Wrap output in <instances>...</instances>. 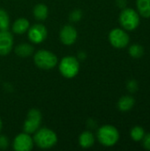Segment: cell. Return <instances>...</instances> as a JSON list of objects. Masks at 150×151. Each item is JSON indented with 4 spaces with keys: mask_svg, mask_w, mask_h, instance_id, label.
<instances>
[{
    "mask_svg": "<svg viewBox=\"0 0 150 151\" xmlns=\"http://www.w3.org/2000/svg\"><path fill=\"white\" fill-rule=\"evenodd\" d=\"M136 8L140 16L150 18V0H136Z\"/></svg>",
    "mask_w": 150,
    "mask_h": 151,
    "instance_id": "cell-15",
    "label": "cell"
},
{
    "mask_svg": "<svg viewBox=\"0 0 150 151\" xmlns=\"http://www.w3.org/2000/svg\"><path fill=\"white\" fill-rule=\"evenodd\" d=\"M59 71L61 74L67 79L75 77L80 71V63L78 58L72 56L63 58L59 63Z\"/></svg>",
    "mask_w": 150,
    "mask_h": 151,
    "instance_id": "cell-5",
    "label": "cell"
},
{
    "mask_svg": "<svg viewBox=\"0 0 150 151\" xmlns=\"http://www.w3.org/2000/svg\"><path fill=\"white\" fill-rule=\"evenodd\" d=\"M145 134H146L145 130H144V128L142 127L135 126L130 131V137L133 142H141V140L143 139Z\"/></svg>",
    "mask_w": 150,
    "mask_h": 151,
    "instance_id": "cell-18",
    "label": "cell"
},
{
    "mask_svg": "<svg viewBox=\"0 0 150 151\" xmlns=\"http://www.w3.org/2000/svg\"><path fill=\"white\" fill-rule=\"evenodd\" d=\"M34 16L37 20H44L47 19L48 14H49V10L48 7L43 4H36L34 8L33 11Z\"/></svg>",
    "mask_w": 150,
    "mask_h": 151,
    "instance_id": "cell-17",
    "label": "cell"
},
{
    "mask_svg": "<svg viewBox=\"0 0 150 151\" xmlns=\"http://www.w3.org/2000/svg\"><path fill=\"white\" fill-rule=\"evenodd\" d=\"M135 104V99L132 96H123L118 102V109L122 112L131 111Z\"/></svg>",
    "mask_w": 150,
    "mask_h": 151,
    "instance_id": "cell-12",
    "label": "cell"
},
{
    "mask_svg": "<svg viewBox=\"0 0 150 151\" xmlns=\"http://www.w3.org/2000/svg\"><path fill=\"white\" fill-rule=\"evenodd\" d=\"M79 143L81 148L88 149L92 147L95 143V136L90 131L83 132L79 137Z\"/></svg>",
    "mask_w": 150,
    "mask_h": 151,
    "instance_id": "cell-13",
    "label": "cell"
},
{
    "mask_svg": "<svg viewBox=\"0 0 150 151\" xmlns=\"http://www.w3.org/2000/svg\"><path fill=\"white\" fill-rule=\"evenodd\" d=\"M34 142L42 150H48L54 147L57 142V136L52 130L43 127L38 129L33 138Z\"/></svg>",
    "mask_w": 150,
    "mask_h": 151,
    "instance_id": "cell-3",
    "label": "cell"
},
{
    "mask_svg": "<svg viewBox=\"0 0 150 151\" xmlns=\"http://www.w3.org/2000/svg\"><path fill=\"white\" fill-rule=\"evenodd\" d=\"M128 53L133 58H141L144 55V48L139 43H133L129 46Z\"/></svg>",
    "mask_w": 150,
    "mask_h": 151,
    "instance_id": "cell-19",
    "label": "cell"
},
{
    "mask_svg": "<svg viewBox=\"0 0 150 151\" xmlns=\"http://www.w3.org/2000/svg\"><path fill=\"white\" fill-rule=\"evenodd\" d=\"M16 54L20 58H27L31 56L34 52V48L28 43H20L15 48Z\"/></svg>",
    "mask_w": 150,
    "mask_h": 151,
    "instance_id": "cell-16",
    "label": "cell"
},
{
    "mask_svg": "<svg viewBox=\"0 0 150 151\" xmlns=\"http://www.w3.org/2000/svg\"><path fill=\"white\" fill-rule=\"evenodd\" d=\"M2 127H3V123H2V120H1V119H0V131H1V129H2Z\"/></svg>",
    "mask_w": 150,
    "mask_h": 151,
    "instance_id": "cell-26",
    "label": "cell"
},
{
    "mask_svg": "<svg viewBox=\"0 0 150 151\" xmlns=\"http://www.w3.org/2000/svg\"><path fill=\"white\" fill-rule=\"evenodd\" d=\"M59 36H60L61 42L65 45L69 46V45L73 44L76 42L78 34L74 27H72V25H66L62 27Z\"/></svg>",
    "mask_w": 150,
    "mask_h": 151,
    "instance_id": "cell-11",
    "label": "cell"
},
{
    "mask_svg": "<svg viewBox=\"0 0 150 151\" xmlns=\"http://www.w3.org/2000/svg\"><path fill=\"white\" fill-rule=\"evenodd\" d=\"M117 5L121 8V9H124L126 7V4H127V1L126 0H117Z\"/></svg>",
    "mask_w": 150,
    "mask_h": 151,
    "instance_id": "cell-25",
    "label": "cell"
},
{
    "mask_svg": "<svg viewBox=\"0 0 150 151\" xmlns=\"http://www.w3.org/2000/svg\"><path fill=\"white\" fill-rule=\"evenodd\" d=\"M42 122V113L37 109H31L27 116V119L25 120L23 130L27 134H34L35 133L41 125Z\"/></svg>",
    "mask_w": 150,
    "mask_h": 151,
    "instance_id": "cell-7",
    "label": "cell"
},
{
    "mask_svg": "<svg viewBox=\"0 0 150 151\" xmlns=\"http://www.w3.org/2000/svg\"><path fill=\"white\" fill-rule=\"evenodd\" d=\"M118 20L123 29L126 31H133L140 26L141 16L136 10L126 7L122 9Z\"/></svg>",
    "mask_w": 150,
    "mask_h": 151,
    "instance_id": "cell-2",
    "label": "cell"
},
{
    "mask_svg": "<svg viewBox=\"0 0 150 151\" xmlns=\"http://www.w3.org/2000/svg\"><path fill=\"white\" fill-rule=\"evenodd\" d=\"M34 140L29 134L24 132L15 137L12 147L16 151H30L34 147Z\"/></svg>",
    "mask_w": 150,
    "mask_h": 151,
    "instance_id": "cell-8",
    "label": "cell"
},
{
    "mask_svg": "<svg viewBox=\"0 0 150 151\" xmlns=\"http://www.w3.org/2000/svg\"><path fill=\"white\" fill-rule=\"evenodd\" d=\"M9 146V140L5 135H0V150H4Z\"/></svg>",
    "mask_w": 150,
    "mask_h": 151,
    "instance_id": "cell-24",
    "label": "cell"
},
{
    "mask_svg": "<svg viewBox=\"0 0 150 151\" xmlns=\"http://www.w3.org/2000/svg\"><path fill=\"white\" fill-rule=\"evenodd\" d=\"M13 47V36L8 31H0V56L9 54Z\"/></svg>",
    "mask_w": 150,
    "mask_h": 151,
    "instance_id": "cell-10",
    "label": "cell"
},
{
    "mask_svg": "<svg viewBox=\"0 0 150 151\" xmlns=\"http://www.w3.org/2000/svg\"><path fill=\"white\" fill-rule=\"evenodd\" d=\"M110 43L116 49H124L130 42V36L123 28H113L109 33Z\"/></svg>",
    "mask_w": 150,
    "mask_h": 151,
    "instance_id": "cell-6",
    "label": "cell"
},
{
    "mask_svg": "<svg viewBox=\"0 0 150 151\" xmlns=\"http://www.w3.org/2000/svg\"><path fill=\"white\" fill-rule=\"evenodd\" d=\"M126 88L129 93L133 94L138 91L139 89V84L136 80H130L126 83Z\"/></svg>",
    "mask_w": 150,
    "mask_h": 151,
    "instance_id": "cell-21",
    "label": "cell"
},
{
    "mask_svg": "<svg viewBox=\"0 0 150 151\" xmlns=\"http://www.w3.org/2000/svg\"><path fill=\"white\" fill-rule=\"evenodd\" d=\"M141 142H142V147L145 150H150V133L145 134L143 139L141 140Z\"/></svg>",
    "mask_w": 150,
    "mask_h": 151,
    "instance_id": "cell-23",
    "label": "cell"
},
{
    "mask_svg": "<svg viewBox=\"0 0 150 151\" xmlns=\"http://www.w3.org/2000/svg\"><path fill=\"white\" fill-rule=\"evenodd\" d=\"M119 132L114 126L104 125L97 131V140L104 147H113L119 141Z\"/></svg>",
    "mask_w": 150,
    "mask_h": 151,
    "instance_id": "cell-1",
    "label": "cell"
},
{
    "mask_svg": "<svg viewBox=\"0 0 150 151\" xmlns=\"http://www.w3.org/2000/svg\"><path fill=\"white\" fill-rule=\"evenodd\" d=\"M28 38L33 43L42 42L48 35L47 28L42 24H34L28 28Z\"/></svg>",
    "mask_w": 150,
    "mask_h": 151,
    "instance_id": "cell-9",
    "label": "cell"
},
{
    "mask_svg": "<svg viewBox=\"0 0 150 151\" xmlns=\"http://www.w3.org/2000/svg\"><path fill=\"white\" fill-rule=\"evenodd\" d=\"M10 26V19L7 12L0 8V31L8 30Z\"/></svg>",
    "mask_w": 150,
    "mask_h": 151,
    "instance_id": "cell-20",
    "label": "cell"
},
{
    "mask_svg": "<svg viewBox=\"0 0 150 151\" xmlns=\"http://www.w3.org/2000/svg\"><path fill=\"white\" fill-rule=\"evenodd\" d=\"M34 61L37 67L44 70H50L57 65V58L50 50H40L34 54Z\"/></svg>",
    "mask_w": 150,
    "mask_h": 151,
    "instance_id": "cell-4",
    "label": "cell"
},
{
    "mask_svg": "<svg viewBox=\"0 0 150 151\" xmlns=\"http://www.w3.org/2000/svg\"><path fill=\"white\" fill-rule=\"evenodd\" d=\"M81 17H82V12H81V11L80 10H74V11H72V12H71V14H70V20H72V21H79L80 19H81Z\"/></svg>",
    "mask_w": 150,
    "mask_h": 151,
    "instance_id": "cell-22",
    "label": "cell"
},
{
    "mask_svg": "<svg viewBox=\"0 0 150 151\" xmlns=\"http://www.w3.org/2000/svg\"><path fill=\"white\" fill-rule=\"evenodd\" d=\"M29 28V21L25 18H19L12 24V31L15 34L21 35L27 32Z\"/></svg>",
    "mask_w": 150,
    "mask_h": 151,
    "instance_id": "cell-14",
    "label": "cell"
}]
</instances>
